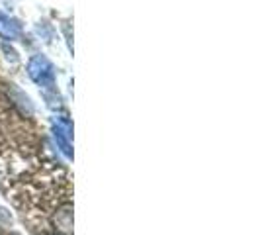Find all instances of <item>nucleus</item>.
Listing matches in <instances>:
<instances>
[{
    "instance_id": "nucleus-1",
    "label": "nucleus",
    "mask_w": 260,
    "mask_h": 235,
    "mask_svg": "<svg viewBox=\"0 0 260 235\" xmlns=\"http://www.w3.org/2000/svg\"><path fill=\"white\" fill-rule=\"evenodd\" d=\"M27 77L31 78L39 89L51 91L55 86V67L45 55H34L27 61Z\"/></svg>"
},
{
    "instance_id": "nucleus-2",
    "label": "nucleus",
    "mask_w": 260,
    "mask_h": 235,
    "mask_svg": "<svg viewBox=\"0 0 260 235\" xmlns=\"http://www.w3.org/2000/svg\"><path fill=\"white\" fill-rule=\"evenodd\" d=\"M53 137L57 141V147L61 149V153L69 159H73V143H71V124L67 120H57V124L53 126Z\"/></svg>"
},
{
    "instance_id": "nucleus-3",
    "label": "nucleus",
    "mask_w": 260,
    "mask_h": 235,
    "mask_svg": "<svg viewBox=\"0 0 260 235\" xmlns=\"http://www.w3.org/2000/svg\"><path fill=\"white\" fill-rule=\"evenodd\" d=\"M0 38L4 41H14V39L22 38V24L8 16V14L0 12Z\"/></svg>"
}]
</instances>
